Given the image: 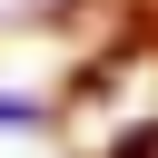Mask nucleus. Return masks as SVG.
<instances>
[{
	"mask_svg": "<svg viewBox=\"0 0 158 158\" xmlns=\"http://www.w3.org/2000/svg\"><path fill=\"white\" fill-rule=\"evenodd\" d=\"M109 158H158V128H128V138H118Z\"/></svg>",
	"mask_w": 158,
	"mask_h": 158,
	"instance_id": "f257e3e1",
	"label": "nucleus"
}]
</instances>
